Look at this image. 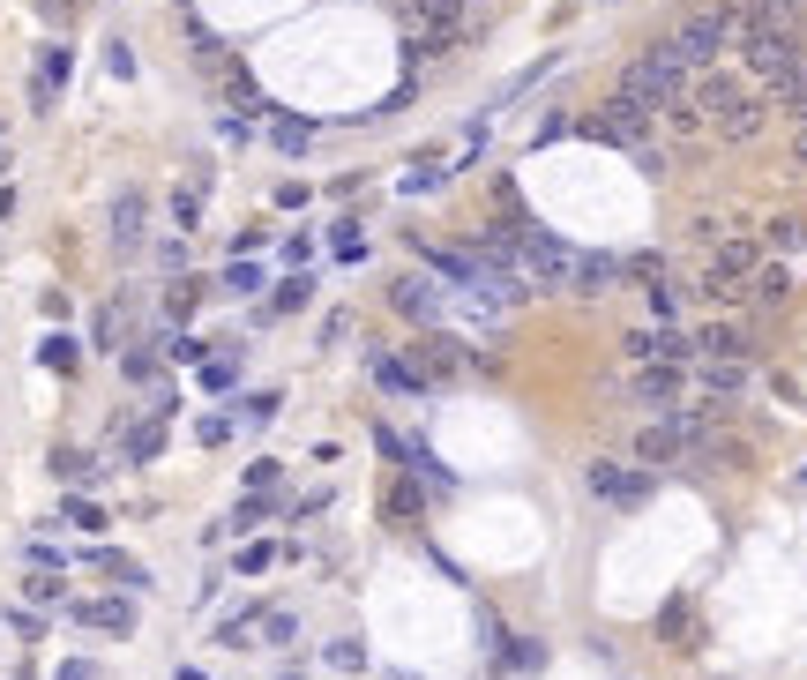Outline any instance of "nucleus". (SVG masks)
Instances as JSON below:
<instances>
[{"instance_id":"1","label":"nucleus","mask_w":807,"mask_h":680,"mask_svg":"<svg viewBox=\"0 0 807 680\" xmlns=\"http://www.w3.org/2000/svg\"><path fill=\"white\" fill-rule=\"evenodd\" d=\"M680 105L695 113V128L710 142H755L763 120H770V98H755L740 75H718V68L695 75V90H680Z\"/></svg>"},{"instance_id":"2","label":"nucleus","mask_w":807,"mask_h":680,"mask_svg":"<svg viewBox=\"0 0 807 680\" xmlns=\"http://www.w3.org/2000/svg\"><path fill=\"white\" fill-rule=\"evenodd\" d=\"M733 38H740V45H733V60L755 75V83H770V90H778V83H793V75H800V60H807L800 30H733Z\"/></svg>"},{"instance_id":"3","label":"nucleus","mask_w":807,"mask_h":680,"mask_svg":"<svg viewBox=\"0 0 807 680\" xmlns=\"http://www.w3.org/2000/svg\"><path fill=\"white\" fill-rule=\"evenodd\" d=\"M680 90H688V68L673 60V45H651L643 60H628V68H621V98L651 105V113H666V105H680Z\"/></svg>"},{"instance_id":"4","label":"nucleus","mask_w":807,"mask_h":680,"mask_svg":"<svg viewBox=\"0 0 807 680\" xmlns=\"http://www.w3.org/2000/svg\"><path fill=\"white\" fill-rule=\"evenodd\" d=\"M725 38H733V8H710V15H688V23H680L666 45H673L680 68L695 75V68H710V60L725 53Z\"/></svg>"},{"instance_id":"5","label":"nucleus","mask_w":807,"mask_h":680,"mask_svg":"<svg viewBox=\"0 0 807 680\" xmlns=\"http://www.w3.org/2000/svg\"><path fill=\"white\" fill-rule=\"evenodd\" d=\"M583 486H591V494L606 501V509H643L658 479H651L643 464H613V456H606V464H591V471H583Z\"/></svg>"},{"instance_id":"6","label":"nucleus","mask_w":807,"mask_h":680,"mask_svg":"<svg viewBox=\"0 0 807 680\" xmlns=\"http://www.w3.org/2000/svg\"><path fill=\"white\" fill-rule=\"evenodd\" d=\"M389 307H397L404 322H419V329H441V284L419 277V270H404L397 284H389Z\"/></svg>"},{"instance_id":"7","label":"nucleus","mask_w":807,"mask_h":680,"mask_svg":"<svg viewBox=\"0 0 807 680\" xmlns=\"http://www.w3.org/2000/svg\"><path fill=\"white\" fill-rule=\"evenodd\" d=\"M688 359H710V367H748V329L740 322H703L688 337Z\"/></svg>"},{"instance_id":"8","label":"nucleus","mask_w":807,"mask_h":680,"mask_svg":"<svg viewBox=\"0 0 807 680\" xmlns=\"http://www.w3.org/2000/svg\"><path fill=\"white\" fill-rule=\"evenodd\" d=\"M680 374H688V367H673V359H643V367L621 382V397L658 411V404H673V397H680Z\"/></svg>"},{"instance_id":"9","label":"nucleus","mask_w":807,"mask_h":680,"mask_svg":"<svg viewBox=\"0 0 807 680\" xmlns=\"http://www.w3.org/2000/svg\"><path fill=\"white\" fill-rule=\"evenodd\" d=\"M651 128H658V113H651V105H636V98H621V90H613V105L598 113V135H606V142H636V150H643Z\"/></svg>"},{"instance_id":"10","label":"nucleus","mask_w":807,"mask_h":680,"mask_svg":"<svg viewBox=\"0 0 807 680\" xmlns=\"http://www.w3.org/2000/svg\"><path fill=\"white\" fill-rule=\"evenodd\" d=\"M807 0H733V30H800Z\"/></svg>"},{"instance_id":"11","label":"nucleus","mask_w":807,"mask_h":680,"mask_svg":"<svg viewBox=\"0 0 807 680\" xmlns=\"http://www.w3.org/2000/svg\"><path fill=\"white\" fill-rule=\"evenodd\" d=\"M68 613L83 628H105V636H135V598H75Z\"/></svg>"},{"instance_id":"12","label":"nucleus","mask_w":807,"mask_h":680,"mask_svg":"<svg viewBox=\"0 0 807 680\" xmlns=\"http://www.w3.org/2000/svg\"><path fill=\"white\" fill-rule=\"evenodd\" d=\"M105 225H113V247H120V255H135L142 232H150V202L128 187V195H113V217H105Z\"/></svg>"},{"instance_id":"13","label":"nucleus","mask_w":807,"mask_h":680,"mask_svg":"<svg viewBox=\"0 0 807 680\" xmlns=\"http://www.w3.org/2000/svg\"><path fill=\"white\" fill-rule=\"evenodd\" d=\"M419 359H426V382H449V374L471 367V344H456V337H441V329H426Z\"/></svg>"},{"instance_id":"14","label":"nucleus","mask_w":807,"mask_h":680,"mask_svg":"<svg viewBox=\"0 0 807 680\" xmlns=\"http://www.w3.org/2000/svg\"><path fill=\"white\" fill-rule=\"evenodd\" d=\"M613 277H628V270H621V262H606V255H576V262H568V292H576V299H598Z\"/></svg>"},{"instance_id":"15","label":"nucleus","mask_w":807,"mask_h":680,"mask_svg":"<svg viewBox=\"0 0 807 680\" xmlns=\"http://www.w3.org/2000/svg\"><path fill=\"white\" fill-rule=\"evenodd\" d=\"M60 83H68V45H45L38 53V83H30V105L45 113V105L60 98Z\"/></svg>"},{"instance_id":"16","label":"nucleus","mask_w":807,"mask_h":680,"mask_svg":"<svg viewBox=\"0 0 807 680\" xmlns=\"http://www.w3.org/2000/svg\"><path fill=\"white\" fill-rule=\"evenodd\" d=\"M374 382H382V389H397V397H419V389H426V367H411V359L382 352V359H374Z\"/></svg>"},{"instance_id":"17","label":"nucleus","mask_w":807,"mask_h":680,"mask_svg":"<svg viewBox=\"0 0 807 680\" xmlns=\"http://www.w3.org/2000/svg\"><path fill=\"white\" fill-rule=\"evenodd\" d=\"M680 307H688V284L651 277V322H680Z\"/></svg>"},{"instance_id":"18","label":"nucleus","mask_w":807,"mask_h":680,"mask_svg":"<svg viewBox=\"0 0 807 680\" xmlns=\"http://www.w3.org/2000/svg\"><path fill=\"white\" fill-rule=\"evenodd\" d=\"M501 666H509V673H546V643H501Z\"/></svg>"},{"instance_id":"19","label":"nucleus","mask_w":807,"mask_h":680,"mask_svg":"<svg viewBox=\"0 0 807 680\" xmlns=\"http://www.w3.org/2000/svg\"><path fill=\"white\" fill-rule=\"evenodd\" d=\"M419 509H426V501H419V486H411V479L389 486V524H419Z\"/></svg>"},{"instance_id":"20","label":"nucleus","mask_w":807,"mask_h":680,"mask_svg":"<svg viewBox=\"0 0 807 680\" xmlns=\"http://www.w3.org/2000/svg\"><path fill=\"white\" fill-rule=\"evenodd\" d=\"M269 142H277L284 157H299V150L314 142V128H307V120H284V113H277V128H269Z\"/></svg>"},{"instance_id":"21","label":"nucleus","mask_w":807,"mask_h":680,"mask_svg":"<svg viewBox=\"0 0 807 680\" xmlns=\"http://www.w3.org/2000/svg\"><path fill=\"white\" fill-rule=\"evenodd\" d=\"M329 666H337V673H359V666H367V643H359V636H337V643H329Z\"/></svg>"},{"instance_id":"22","label":"nucleus","mask_w":807,"mask_h":680,"mask_svg":"<svg viewBox=\"0 0 807 680\" xmlns=\"http://www.w3.org/2000/svg\"><path fill=\"white\" fill-rule=\"evenodd\" d=\"M68 524H75V531H105V524H113V516H105V509H98V501H83V494H68Z\"/></svg>"},{"instance_id":"23","label":"nucleus","mask_w":807,"mask_h":680,"mask_svg":"<svg viewBox=\"0 0 807 680\" xmlns=\"http://www.w3.org/2000/svg\"><path fill=\"white\" fill-rule=\"evenodd\" d=\"M45 367H53V374H75V359H83V352H75V337H45Z\"/></svg>"},{"instance_id":"24","label":"nucleus","mask_w":807,"mask_h":680,"mask_svg":"<svg viewBox=\"0 0 807 680\" xmlns=\"http://www.w3.org/2000/svg\"><path fill=\"white\" fill-rule=\"evenodd\" d=\"M299 307H307V277H284L277 299H269V314H299Z\"/></svg>"},{"instance_id":"25","label":"nucleus","mask_w":807,"mask_h":680,"mask_svg":"<svg viewBox=\"0 0 807 680\" xmlns=\"http://www.w3.org/2000/svg\"><path fill=\"white\" fill-rule=\"evenodd\" d=\"M329 247H337V262H359V255H367V232H359V225H337V232H329Z\"/></svg>"},{"instance_id":"26","label":"nucleus","mask_w":807,"mask_h":680,"mask_svg":"<svg viewBox=\"0 0 807 680\" xmlns=\"http://www.w3.org/2000/svg\"><path fill=\"white\" fill-rule=\"evenodd\" d=\"M157 449H165V426H157V419H150V426H142V434L128 441V464H150V456H157Z\"/></svg>"},{"instance_id":"27","label":"nucleus","mask_w":807,"mask_h":680,"mask_svg":"<svg viewBox=\"0 0 807 680\" xmlns=\"http://www.w3.org/2000/svg\"><path fill=\"white\" fill-rule=\"evenodd\" d=\"M172 217L195 232V225H202V187H180V195H172Z\"/></svg>"},{"instance_id":"28","label":"nucleus","mask_w":807,"mask_h":680,"mask_svg":"<svg viewBox=\"0 0 807 680\" xmlns=\"http://www.w3.org/2000/svg\"><path fill=\"white\" fill-rule=\"evenodd\" d=\"M262 636H269V643H277V651H284V643L299 636V621H292V613H262Z\"/></svg>"},{"instance_id":"29","label":"nucleus","mask_w":807,"mask_h":680,"mask_svg":"<svg viewBox=\"0 0 807 680\" xmlns=\"http://www.w3.org/2000/svg\"><path fill=\"white\" fill-rule=\"evenodd\" d=\"M785 292H793V284H785V270H763V277H755V299H763V307H778Z\"/></svg>"},{"instance_id":"30","label":"nucleus","mask_w":807,"mask_h":680,"mask_svg":"<svg viewBox=\"0 0 807 680\" xmlns=\"http://www.w3.org/2000/svg\"><path fill=\"white\" fill-rule=\"evenodd\" d=\"M202 382H210V389H232V382H240V367H232V359H202Z\"/></svg>"},{"instance_id":"31","label":"nucleus","mask_w":807,"mask_h":680,"mask_svg":"<svg viewBox=\"0 0 807 680\" xmlns=\"http://www.w3.org/2000/svg\"><path fill=\"white\" fill-rule=\"evenodd\" d=\"M120 367H128V382H150L157 359H150V344H128V359H120Z\"/></svg>"},{"instance_id":"32","label":"nucleus","mask_w":807,"mask_h":680,"mask_svg":"<svg viewBox=\"0 0 807 680\" xmlns=\"http://www.w3.org/2000/svg\"><path fill=\"white\" fill-rule=\"evenodd\" d=\"M800 240H807L800 217H778V225H770V247H778V255H785V247H800Z\"/></svg>"},{"instance_id":"33","label":"nucleus","mask_w":807,"mask_h":680,"mask_svg":"<svg viewBox=\"0 0 807 680\" xmlns=\"http://www.w3.org/2000/svg\"><path fill=\"white\" fill-rule=\"evenodd\" d=\"M23 561H30V568H60L68 553H60V546H45V539H30V546H23Z\"/></svg>"},{"instance_id":"34","label":"nucleus","mask_w":807,"mask_h":680,"mask_svg":"<svg viewBox=\"0 0 807 680\" xmlns=\"http://www.w3.org/2000/svg\"><path fill=\"white\" fill-rule=\"evenodd\" d=\"M269 561H277V546H262V539H255V546H247V553H240V576H262V568H269Z\"/></svg>"},{"instance_id":"35","label":"nucleus","mask_w":807,"mask_h":680,"mask_svg":"<svg viewBox=\"0 0 807 680\" xmlns=\"http://www.w3.org/2000/svg\"><path fill=\"white\" fill-rule=\"evenodd\" d=\"M225 284H232V292H262V270H247V262H232V270H225Z\"/></svg>"},{"instance_id":"36","label":"nucleus","mask_w":807,"mask_h":680,"mask_svg":"<svg viewBox=\"0 0 807 680\" xmlns=\"http://www.w3.org/2000/svg\"><path fill=\"white\" fill-rule=\"evenodd\" d=\"M269 411H277V389H262V397H247V426H269Z\"/></svg>"},{"instance_id":"37","label":"nucleus","mask_w":807,"mask_h":680,"mask_svg":"<svg viewBox=\"0 0 807 680\" xmlns=\"http://www.w3.org/2000/svg\"><path fill=\"white\" fill-rule=\"evenodd\" d=\"M277 479H284L277 464H255V471H247V494H269V486H277Z\"/></svg>"},{"instance_id":"38","label":"nucleus","mask_w":807,"mask_h":680,"mask_svg":"<svg viewBox=\"0 0 807 680\" xmlns=\"http://www.w3.org/2000/svg\"><path fill=\"white\" fill-rule=\"evenodd\" d=\"M464 8H471V23H479V15H486V8H494V0H464Z\"/></svg>"},{"instance_id":"39","label":"nucleus","mask_w":807,"mask_h":680,"mask_svg":"<svg viewBox=\"0 0 807 680\" xmlns=\"http://www.w3.org/2000/svg\"><path fill=\"white\" fill-rule=\"evenodd\" d=\"M269 680H292V673H269Z\"/></svg>"}]
</instances>
